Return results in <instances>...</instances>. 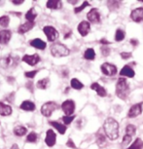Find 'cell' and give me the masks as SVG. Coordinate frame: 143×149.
I'll return each instance as SVG.
<instances>
[{"label": "cell", "instance_id": "1", "mask_svg": "<svg viewBox=\"0 0 143 149\" xmlns=\"http://www.w3.org/2000/svg\"><path fill=\"white\" fill-rule=\"evenodd\" d=\"M103 130L109 139L115 140L119 137V124L115 119L109 117L103 124Z\"/></svg>", "mask_w": 143, "mask_h": 149}, {"label": "cell", "instance_id": "2", "mask_svg": "<svg viewBox=\"0 0 143 149\" xmlns=\"http://www.w3.org/2000/svg\"><path fill=\"white\" fill-rule=\"evenodd\" d=\"M116 95L121 100H127L130 95V85L125 78H120L116 84Z\"/></svg>", "mask_w": 143, "mask_h": 149}, {"label": "cell", "instance_id": "3", "mask_svg": "<svg viewBox=\"0 0 143 149\" xmlns=\"http://www.w3.org/2000/svg\"><path fill=\"white\" fill-rule=\"evenodd\" d=\"M19 63V58L18 56L7 55L0 58V65L4 69H14L18 66Z\"/></svg>", "mask_w": 143, "mask_h": 149}, {"label": "cell", "instance_id": "4", "mask_svg": "<svg viewBox=\"0 0 143 149\" xmlns=\"http://www.w3.org/2000/svg\"><path fill=\"white\" fill-rule=\"evenodd\" d=\"M50 51L53 57L56 58H61V57H66L70 54V50L67 48L65 45L61 43H55L53 44L51 48H50Z\"/></svg>", "mask_w": 143, "mask_h": 149}, {"label": "cell", "instance_id": "5", "mask_svg": "<svg viewBox=\"0 0 143 149\" xmlns=\"http://www.w3.org/2000/svg\"><path fill=\"white\" fill-rule=\"evenodd\" d=\"M58 109V104L55 102H47L41 106V113L43 116L49 118Z\"/></svg>", "mask_w": 143, "mask_h": 149}, {"label": "cell", "instance_id": "6", "mask_svg": "<svg viewBox=\"0 0 143 149\" xmlns=\"http://www.w3.org/2000/svg\"><path fill=\"white\" fill-rule=\"evenodd\" d=\"M43 32H44V34L46 35L48 41H50V42L56 41L58 38V36H60V33H58V31L52 26H44L43 27Z\"/></svg>", "mask_w": 143, "mask_h": 149}, {"label": "cell", "instance_id": "7", "mask_svg": "<svg viewBox=\"0 0 143 149\" xmlns=\"http://www.w3.org/2000/svg\"><path fill=\"white\" fill-rule=\"evenodd\" d=\"M61 109L65 116H72L75 111V102L72 100H67L61 103Z\"/></svg>", "mask_w": 143, "mask_h": 149}, {"label": "cell", "instance_id": "8", "mask_svg": "<svg viewBox=\"0 0 143 149\" xmlns=\"http://www.w3.org/2000/svg\"><path fill=\"white\" fill-rule=\"evenodd\" d=\"M100 69H101V72L106 76H114L117 73V67L114 65V64L105 63L101 64L100 66Z\"/></svg>", "mask_w": 143, "mask_h": 149}, {"label": "cell", "instance_id": "9", "mask_svg": "<svg viewBox=\"0 0 143 149\" xmlns=\"http://www.w3.org/2000/svg\"><path fill=\"white\" fill-rule=\"evenodd\" d=\"M22 61L30 66H34L36 64L39 63V61H40V57H39V55H37V54L24 55V57L22 58Z\"/></svg>", "mask_w": 143, "mask_h": 149}, {"label": "cell", "instance_id": "10", "mask_svg": "<svg viewBox=\"0 0 143 149\" xmlns=\"http://www.w3.org/2000/svg\"><path fill=\"white\" fill-rule=\"evenodd\" d=\"M56 142H57V134L53 130H48L46 133V137H45V143L49 146L53 147Z\"/></svg>", "mask_w": 143, "mask_h": 149}, {"label": "cell", "instance_id": "11", "mask_svg": "<svg viewBox=\"0 0 143 149\" xmlns=\"http://www.w3.org/2000/svg\"><path fill=\"white\" fill-rule=\"evenodd\" d=\"M87 18H88V21L91 22H94V24H99L100 22V14L99 11L95 8H92V9L90 11L87 15Z\"/></svg>", "mask_w": 143, "mask_h": 149}, {"label": "cell", "instance_id": "12", "mask_svg": "<svg viewBox=\"0 0 143 149\" xmlns=\"http://www.w3.org/2000/svg\"><path fill=\"white\" fill-rule=\"evenodd\" d=\"M142 113V103H136V104L133 105L130 109L128 113V118H135L138 115Z\"/></svg>", "mask_w": 143, "mask_h": 149}, {"label": "cell", "instance_id": "13", "mask_svg": "<svg viewBox=\"0 0 143 149\" xmlns=\"http://www.w3.org/2000/svg\"><path fill=\"white\" fill-rule=\"evenodd\" d=\"M78 32L80 33L82 36H86L89 34L90 30H91V24H90L89 22L87 21H83L81 22L79 24H78Z\"/></svg>", "mask_w": 143, "mask_h": 149}, {"label": "cell", "instance_id": "14", "mask_svg": "<svg viewBox=\"0 0 143 149\" xmlns=\"http://www.w3.org/2000/svg\"><path fill=\"white\" fill-rule=\"evenodd\" d=\"M12 37V32L9 29H4L0 31V44L6 45L10 42Z\"/></svg>", "mask_w": 143, "mask_h": 149}, {"label": "cell", "instance_id": "15", "mask_svg": "<svg viewBox=\"0 0 143 149\" xmlns=\"http://www.w3.org/2000/svg\"><path fill=\"white\" fill-rule=\"evenodd\" d=\"M131 18L133 22H140L143 21V8H136L131 14Z\"/></svg>", "mask_w": 143, "mask_h": 149}, {"label": "cell", "instance_id": "16", "mask_svg": "<svg viewBox=\"0 0 143 149\" xmlns=\"http://www.w3.org/2000/svg\"><path fill=\"white\" fill-rule=\"evenodd\" d=\"M30 46L35 48V49H38V50H45L47 47V44L46 42H44L43 40H41L40 38H34L32 39L31 41L29 42Z\"/></svg>", "mask_w": 143, "mask_h": 149}, {"label": "cell", "instance_id": "17", "mask_svg": "<svg viewBox=\"0 0 143 149\" xmlns=\"http://www.w3.org/2000/svg\"><path fill=\"white\" fill-rule=\"evenodd\" d=\"M34 26H35L34 22H24V24H21V26H19L18 32L19 33V34H24V33L30 31V30L34 27Z\"/></svg>", "mask_w": 143, "mask_h": 149}, {"label": "cell", "instance_id": "18", "mask_svg": "<svg viewBox=\"0 0 143 149\" xmlns=\"http://www.w3.org/2000/svg\"><path fill=\"white\" fill-rule=\"evenodd\" d=\"M19 108L24 111H28V112H32L35 110L36 106L34 104V102H30V100H24L21 105H19Z\"/></svg>", "mask_w": 143, "mask_h": 149}, {"label": "cell", "instance_id": "19", "mask_svg": "<svg viewBox=\"0 0 143 149\" xmlns=\"http://www.w3.org/2000/svg\"><path fill=\"white\" fill-rule=\"evenodd\" d=\"M13 112L12 107L3 102H0V115L1 116H10Z\"/></svg>", "mask_w": 143, "mask_h": 149}, {"label": "cell", "instance_id": "20", "mask_svg": "<svg viewBox=\"0 0 143 149\" xmlns=\"http://www.w3.org/2000/svg\"><path fill=\"white\" fill-rule=\"evenodd\" d=\"M91 89L96 92V94L99 95V97H104L107 95V92H106V90L103 88L102 86H100L99 83H92L91 85Z\"/></svg>", "mask_w": 143, "mask_h": 149}, {"label": "cell", "instance_id": "21", "mask_svg": "<svg viewBox=\"0 0 143 149\" xmlns=\"http://www.w3.org/2000/svg\"><path fill=\"white\" fill-rule=\"evenodd\" d=\"M46 7L51 10H58L62 7V2L60 0H49L46 3Z\"/></svg>", "mask_w": 143, "mask_h": 149}, {"label": "cell", "instance_id": "22", "mask_svg": "<svg viewBox=\"0 0 143 149\" xmlns=\"http://www.w3.org/2000/svg\"><path fill=\"white\" fill-rule=\"evenodd\" d=\"M49 124L52 126L53 128H55L56 130H57L60 134H65L67 128H66V126L64 125V124H60V123L57 122V121H50Z\"/></svg>", "mask_w": 143, "mask_h": 149}, {"label": "cell", "instance_id": "23", "mask_svg": "<svg viewBox=\"0 0 143 149\" xmlns=\"http://www.w3.org/2000/svg\"><path fill=\"white\" fill-rule=\"evenodd\" d=\"M120 75H121V76L133 78L134 77V75H135V72H134V70L131 68L130 65H125L121 69V71H120Z\"/></svg>", "mask_w": 143, "mask_h": 149}, {"label": "cell", "instance_id": "24", "mask_svg": "<svg viewBox=\"0 0 143 149\" xmlns=\"http://www.w3.org/2000/svg\"><path fill=\"white\" fill-rule=\"evenodd\" d=\"M37 16H38V14L35 11L34 8H31V9H29L26 13V21L27 22H34L35 19L37 18Z\"/></svg>", "mask_w": 143, "mask_h": 149}, {"label": "cell", "instance_id": "25", "mask_svg": "<svg viewBox=\"0 0 143 149\" xmlns=\"http://www.w3.org/2000/svg\"><path fill=\"white\" fill-rule=\"evenodd\" d=\"M13 132H14V134L17 136H24V134H26L27 133V129L26 127H24V126L19 125L14 128Z\"/></svg>", "mask_w": 143, "mask_h": 149}, {"label": "cell", "instance_id": "26", "mask_svg": "<svg viewBox=\"0 0 143 149\" xmlns=\"http://www.w3.org/2000/svg\"><path fill=\"white\" fill-rule=\"evenodd\" d=\"M49 86H50V79L48 77L43 78V79L39 80L38 82L36 83V87L40 90H46Z\"/></svg>", "mask_w": 143, "mask_h": 149}, {"label": "cell", "instance_id": "27", "mask_svg": "<svg viewBox=\"0 0 143 149\" xmlns=\"http://www.w3.org/2000/svg\"><path fill=\"white\" fill-rule=\"evenodd\" d=\"M38 139H39V136L37 134L35 133V132H31V133H29L27 134L26 136V142H29V143H35L38 141Z\"/></svg>", "mask_w": 143, "mask_h": 149}, {"label": "cell", "instance_id": "28", "mask_svg": "<svg viewBox=\"0 0 143 149\" xmlns=\"http://www.w3.org/2000/svg\"><path fill=\"white\" fill-rule=\"evenodd\" d=\"M84 58H85L86 60H89V61L94 60L95 53L94 51V49H92V48H89V49H87L86 51H85V53H84Z\"/></svg>", "mask_w": 143, "mask_h": 149}, {"label": "cell", "instance_id": "29", "mask_svg": "<svg viewBox=\"0 0 143 149\" xmlns=\"http://www.w3.org/2000/svg\"><path fill=\"white\" fill-rule=\"evenodd\" d=\"M70 85L75 90H81L84 88V85L82 82H80L79 80L76 79V78H73L71 81H70Z\"/></svg>", "mask_w": 143, "mask_h": 149}, {"label": "cell", "instance_id": "30", "mask_svg": "<svg viewBox=\"0 0 143 149\" xmlns=\"http://www.w3.org/2000/svg\"><path fill=\"white\" fill-rule=\"evenodd\" d=\"M142 148H143V141H142V139H136L135 141H134L128 149H142Z\"/></svg>", "mask_w": 143, "mask_h": 149}, {"label": "cell", "instance_id": "31", "mask_svg": "<svg viewBox=\"0 0 143 149\" xmlns=\"http://www.w3.org/2000/svg\"><path fill=\"white\" fill-rule=\"evenodd\" d=\"M125 39V32L122 29H117L116 33H115V40L118 42H121Z\"/></svg>", "mask_w": 143, "mask_h": 149}, {"label": "cell", "instance_id": "32", "mask_svg": "<svg viewBox=\"0 0 143 149\" xmlns=\"http://www.w3.org/2000/svg\"><path fill=\"white\" fill-rule=\"evenodd\" d=\"M10 18L8 16H2L0 17V26L2 27H7L9 26Z\"/></svg>", "mask_w": 143, "mask_h": 149}, {"label": "cell", "instance_id": "33", "mask_svg": "<svg viewBox=\"0 0 143 149\" xmlns=\"http://www.w3.org/2000/svg\"><path fill=\"white\" fill-rule=\"evenodd\" d=\"M135 132H136V128L134 127L133 125H128L127 127H126V134H128V136H134Z\"/></svg>", "mask_w": 143, "mask_h": 149}, {"label": "cell", "instance_id": "34", "mask_svg": "<svg viewBox=\"0 0 143 149\" xmlns=\"http://www.w3.org/2000/svg\"><path fill=\"white\" fill-rule=\"evenodd\" d=\"M131 139H133V136H128V134H125L124 137H123L122 146H124V147H126V146H128V145L131 143Z\"/></svg>", "mask_w": 143, "mask_h": 149}, {"label": "cell", "instance_id": "35", "mask_svg": "<svg viewBox=\"0 0 143 149\" xmlns=\"http://www.w3.org/2000/svg\"><path fill=\"white\" fill-rule=\"evenodd\" d=\"M107 4L110 10H115V9H117V8H119L120 6V2H118V1H108Z\"/></svg>", "mask_w": 143, "mask_h": 149}, {"label": "cell", "instance_id": "36", "mask_svg": "<svg viewBox=\"0 0 143 149\" xmlns=\"http://www.w3.org/2000/svg\"><path fill=\"white\" fill-rule=\"evenodd\" d=\"M75 119V116H63L62 117V121H63V124L64 125H69V124L72 123V121H73Z\"/></svg>", "mask_w": 143, "mask_h": 149}, {"label": "cell", "instance_id": "37", "mask_svg": "<svg viewBox=\"0 0 143 149\" xmlns=\"http://www.w3.org/2000/svg\"><path fill=\"white\" fill-rule=\"evenodd\" d=\"M89 5H90V3H89L88 1H84V2H83V4L81 5L80 7H76V8H75V9H74V12L76 13V14H77V13H79V12H81V11H83L84 9H85L86 7H88Z\"/></svg>", "mask_w": 143, "mask_h": 149}, {"label": "cell", "instance_id": "38", "mask_svg": "<svg viewBox=\"0 0 143 149\" xmlns=\"http://www.w3.org/2000/svg\"><path fill=\"white\" fill-rule=\"evenodd\" d=\"M106 142L105 140V136H103V134H99V136H97V139H96V143L99 144V146H102L104 145Z\"/></svg>", "mask_w": 143, "mask_h": 149}, {"label": "cell", "instance_id": "39", "mask_svg": "<svg viewBox=\"0 0 143 149\" xmlns=\"http://www.w3.org/2000/svg\"><path fill=\"white\" fill-rule=\"evenodd\" d=\"M38 73V70H32V71H26L24 72V76L26 78H30V79H32V78L35 77V75Z\"/></svg>", "mask_w": 143, "mask_h": 149}, {"label": "cell", "instance_id": "40", "mask_svg": "<svg viewBox=\"0 0 143 149\" xmlns=\"http://www.w3.org/2000/svg\"><path fill=\"white\" fill-rule=\"evenodd\" d=\"M100 51L102 53V56H104V57H107L109 55V53H110V49H109L108 46H101L100 48Z\"/></svg>", "mask_w": 143, "mask_h": 149}, {"label": "cell", "instance_id": "41", "mask_svg": "<svg viewBox=\"0 0 143 149\" xmlns=\"http://www.w3.org/2000/svg\"><path fill=\"white\" fill-rule=\"evenodd\" d=\"M66 145L68 146V147H70V148H77L76 147V145H75V143L73 142V140H72L71 139H69L68 140H67V142H66Z\"/></svg>", "mask_w": 143, "mask_h": 149}, {"label": "cell", "instance_id": "42", "mask_svg": "<svg viewBox=\"0 0 143 149\" xmlns=\"http://www.w3.org/2000/svg\"><path fill=\"white\" fill-rule=\"evenodd\" d=\"M131 57V53H126V52H123L121 53V58H124V60H128Z\"/></svg>", "mask_w": 143, "mask_h": 149}, {"label": "cell", "instance_id": "43", "mask_svg": "<svg viewBox=\"0 0 143 149\" xmlns=\"http://www.w3.org/2000/svg\"><path fill=\"white\" fill-rule=\"evenodd\" d=\"M99 42H100V43H101V44H102V46H107V45H109V44H110V42H109V41H107V40H106V39H105V38H103V39H101V40H100Z\"/></svg>", "mask_w": 143, "mask_h": 149}, {"label": "cell", "instance_id": "44", "mask_svg": "<svg viewBox=\"0 0 143 149\" xmlns=\"http://www.w3.org/2000/svg\"><path fill=\"white\" fill-rule=\"evenodd\" d=\"M131 45H133V46H137V45H138V41H137L136 39H131Z\"/></svg>", "mask_w": 143, "mask_h": 149}, {"label": "cell", "instance_id": "45", "mask_svg": "<svg viewBox=\"0 0 143 149\" xmlns=\"http://www.w3.org/2000/svg\"><path fill=\"white\" fill-rule=\"evenodd\" d=\"M12 3H13L14 5H21V4L24 3V1H16V0H13Z\"/></svg>", "mask_w": 143, "mask_h": 149}, {"label": "cell", "instance_id": "46", "mask_svg": "<svg viewBox=\"0 0 143 149\" xmlns=\"http://www.w3.org/2000/svg\"><path fill=\"white\" fill-rule=\"evenodd\" d=\"M11 149H19V147L18 146V144H16V143H15V144H13V145H12V147H11Z\"/></svg>", "mask_w": 143, "mask_h": 149}, {"label": "cell", "instance_id": "47", "mask_svg": "<svg viewBox=\"0 0 143 149\" xmlns=\"http://www.w3.org/2000/svg\"><path fill=\"white\" fill-rule=\"evenodd\" d=\"M69 3H71V4H76V3H77V1H69Z\"/></svg>", "mask_w": 143, "mask_h": 149}]
</instances>
